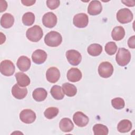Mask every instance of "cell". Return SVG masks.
Here are the masks:
<instances>
[{"label": "cell", "instance_id": "obj_4", "mask_svg": "<svg viewBox=\"0 0 135 135\" xmlns=\"http://www.w3.org/2000/svg\"><path fill=\"white\" fill-rule=\"evenodd\" d=\"M117 19L120 23H128L132 20L133 14L128 8H122L117 12Z\"/></svg>", "mask_w": 135, "mask_h": 135}, {"label": "cell", "instance_id": "obj_29", "mask_svg": "<svg viewBox=\"0 0 135 135\" xmlns=\"http://www.w3.org/2000/svg\"><path fill=\"white\" fill-rule=\"evenodd\" d=\"M59 113V109L56 107H49L47 108L44 112V116L48 119H52L55 117Z\"/></svg>", "mask_w": 135, "mask_h": 135}, {"label": "cell", "instance_id": "obj_36", "mask_svg": "<svg viewBox=\"0 0 135 135\" xmlns=\"http://www.w3.org/2000/svg\"><path fill=\"white\" fill-rule=\"evenodd\" d=\"M121 2L129 7H132L135 5V2L134 1H121Z\"/></svg>", "mask_w": 135, "mask_h": 135}, {"label": "cell", "instance_id": "obj_19", "mask_svg": "<svg viewBox=\"0 0 135 135\" xmlns=\"http://www.w3.org/2000/svg\"><path fill=\"white\" fill-rule=\"evenodd\" d=\"M59 127L63 132H69L73 129L74 124L69 118H64L61 120L59 123Z\"/></svg>", "mask_w": 135, "mask_h": 135}, {"label": "cell", "instance_id": "obj_11", "mask_svg": "<svg viewBox=\"0 0 135 135\" xmlns=\"http://www.w3.org/2000/svg\"><path fill=\"white\" fill-rule=\"evenodd\" d=\"M73 120L75 124L80 127L86 126L89 121L88 116L81 111L76 112L73 114Z\"/></svg>", "mask_w": 135, "mask_h": 135}, {"label": "cell", "instance_id": "obj_15", "mask_svg": "<svg viewBox=\"0 0 135 135\" xmlns=\"http://www.w3.org/2000/svg\"><path fill=\"white\" fill-rule=\"evenodd\" d=\"M12 94L17 99H24L27 94V90L25 87L21 88L18 84H15L12 88Z\"/></svg>", "mask_w": 135, "mask_h": 135}, {"label": "cell", "instance_id": "obj_24", "mask_svg": "<svg viewBox=\"0 0 135 135\" xmlns=\"http://www.w3.org/2000/svg\"><path fill=\"white\" fill-rule=\"evenodd\" d=\"M125 35V31L123 27L119 26L114 27L111 33V36L114 41L121 40Z\"/></svg>", "mask_w": 135, "mask_h": 135}, {"label": "cell", "instance_id": "obj_21", "mask_svg": "<svg viewBox=\"0 0 135 135\" xmlns=\"http://www.w3.org/2000/svg\"><path fill=\"white\" fill-rule=\"evenodd\" d=\"M47 95V91L45 89L42 88H38L35 89L32 93L33 99L37 102L44 101L46 99Z\"/></svg>", "mask_w": 135, "mask_h": 135}, {"label": "cell", "instance_id": "obj_12", "mask_svg": "<svg viewBox=\"0 0 135 135\" xmlns=\"http://www.w3.org/2000/svg\"><path fill=\"white\" fill-rule=\"evenodd\" d=\"M60 72L59 70L56 67H51L46 72V78L47 80L52 83H55L59 80Z\"/></svg>", "mask_w": 135, "mask_h": 135}, {"label": "cell", "instance_id": "obj_10", "mask_svg": "<svg viewBox=\"0 0 135 135\" xmlns=\"http://www.w3.org/2000/svg\"><path fill=\"white\" fill-rule=\"evenodd\" d=\"M57 19L56 16L52 12H48L45 14L42 17L43 25L48 28L54 27L57 23Z\"/></svg>", "mask_w": 135, "mask_h": 135}, {"label": "cell", "instance_id": "obj_35", "mask_svg": "<svg viewBox=\"0 0 135 135\" xmlns=\"http://www.w3.org/2000/svg\"><path fill=\"white\" fill-rule=\"evenodd\" d=\"M22 3L25 6H32L33 5L35 2V1H30V0H24V1H21Z\"/></svg>", "mask_w": 135, "mask_h": 135}, {"label": "cell", "instance_id": "obj_7", "mask_svg": "<svg viewBox=\"0 0 135 135\" xmlns=\"http://www.w3.org/2000/svg\"><path fill=\"white\" fill-rule=\"evenodd\" d=\"M66 57L69 63L72 65H79L82 60V56L79 52L75 50H70L66 52Z\"/></svg>", "mask_w": 135, "mask_h": 135}, {"label": "cell", "instance_id": "obj_28", "mask_svg": "<svg viewBox=\"0 0 135 135\" xmlns=\"http://www.w3.org/2000/svg\"><path fill=\"white\" fill-rule=\"evenodd\" d=\"M35 21V15L32 12L25 13L22 16V22L26 26L32 25Z\"/></svg>", "mask_w": 135, "mask_h": 135}, {"label": "cell", "instance_id": "obj_30", "mask_svg": "<svg viewBox=\"0 0 135 135\" xmlns=\"http://www.w3.org/2000/svg\"><path fill=\"white\" fill-rule=\"evenodd\" d=\"M117 46L115 42H109L107 43L105 46V51L106 53L110 55H112L115 53L117 51Z\"/></svg>", "mask_w": 135, "mask_h": 135}, {"label": "cell", "instance_id": "obj_3", "mask_svg": "<svg viewBox=\"0 0 135 135\" xmlns=\"http://www.w3.org/2000/svg\"><path fill=\"white\" fill-rule=\"evenodd\" d=\"M115 60L119 65L122 66H126L131 60L130 52L128 50L124 47L119 48L115 56Z\"/></svg>", "mask_w": 135, "mask_h": 135}, {"label": "cell", "instance_id": "obj_32", "mask_svg": "<svg viewBox=\"0 0 135 135\" xmlns=\"http://www.w3.org/2000/svg\"><path fill=\"white\" fill-rule=\"evenodd\" d=\"M60 2L58 0H48L46 1V5L51 9L57 8L60 5Z\"/></svg>", "mask_w": 135, "mask_h": 135}, {"label": "cell", "instance_id": "obj_26", "mask_svg": "<svg viewBox=\"0 0 135 135\" xmlns=\"http://www.w3.org/2000/svg\"><path fill=\"white\" fill-rule=\"evenodd\" d=\"M50 92L53 98L56 100H62L64 97L62 89L60 86L56 85H53L51 89Z\"/></svg>", "mask_w": 135, "mask_h": 135}, {"label": "cell", "instance_id": "obj_31", "mask_svg": "<svg viewBox=\"0 0 135 135\" xmlns=\"http://www.w3.org/2000/svg\"><path fill=\"white\" fill-rule=\"evenodd\" d=\"M111 104L112 107L115 109H123L125 106L124 101L122 98H115L111 100Z\"/></svg>", "mask_w": 135, "mask_h": 135}, {"label": "cell", "instance_id": "obj_34", "mask_svg": "<svg viewBox=\"0 0 135 135\" xmlns=\"http://www.w3.org/2000/svg\"><path fill=\"white\" fill-rule=\"evenodd\" d=\"M7 7V3L5 1H0V9L1 12L6 11Z\"/></svg>", "mask_w": 135, "mask_h": 135}, {"label": "cell", "instance_id": "obj_9", "mask_svg": "<svg viewBox=\"0 0 135 135\" xmlns=\"http://www.w3.org/2000/svg\"><path fill=\"white\" fill-rule=\"evenodd\" d=\"M74 25L79 28H84L86 27L89 23V17L85 13H79L76 14L73 17Z\"/></svg>", "mask_w": 135, "mask_h": 135}, {"label": "cell", "instance_id": "obj_22", "mask_svg": "<svg viewBox=\"0 0 135 135\" xmlns=\"http://www.w3.org/2000/svg\"><path fill=\"white\" fill-rule=\"evenodd\" d=\"M62 91L68 97H72L74 96L77 92V89L76 86L70 83H64L62 86Z\"/></svg>", "mask_w": 135, "mask_h": 135}, {"label": "cell", "instance_id": "obj_16", "mask_svg": "<svg viewBox=\"0 0 135 135\" xmlns=\"http://www.w3.org/2000/svg\"><path fill=\"white\" fill-rule=\"evenodd\" d=\"M31 60L26 56H20L17 61L16 65L18 69L22 72L27 71L31 66Z\"/></svg>", "mask_w": 135, "mask_h": 135}, {"label": "cell", "instance_id": "obj_25", "mask_svg": "<svg viewBox=\"0 0 135 135\" xmlns=\"http://www.w3.org/2000/svg\"><path fill=\"white\" fill-rule=\"evenodd\" d=\"M87 51L89 55L93 56H97L101 53L102 51V47L99 44H92L88 46Z\"/></svg>", "mask_w": 135, "mask_h": 135}, {"label": "cell", "instance_id": "obj_23", "mask_svg": "<svg viewBox=\"0 0 135 135\" xmlns=\"http://www.w3.org/2000/svg\"><path fill=\"white\" fill-rule=\"evenodd\" d=\"M132 128L131 122L127 119L120 121L117 126V129L121 133H126L130 131Z\"/></svg>", "mask_w": 135, "mask_h": 135}, {"label": "cell", "instance_id": "obj_18", "mask_svg": "<svg viewBox=\"0 0 135 135\" xmlns=\"http://www.w3.org/2000/svg\"><path fill=\"white\" fill-rule=\"evenodd\" d=\"M14 23L13 16L9 13L4 14L1 18V25L5 28L11 27Z\"/></svg>", "mask_w": 135, "mask_h": 135}, {"label": "cell", "instance_id": "obj_17", "mask_svg": "<svg viewBox=\"0 0 135 135\" xmlns=\"http://www.w3.org/2000/svg\"><path fill=\"white\" fill-rule=\"evenodd\" d=\"M82 73L78 68H71L67 72V78L69 81L72 82L79 81L82 78Z\"/></svg>", "mask_w": 135, "mask_h": 135}, {"label": "cell", "instance_id": "obj_1", "mask_svg": "<svg viewBox=\"0 0 135 135\" xmlns=\"http://www.w3.org/2000/svg\"><path fill=\"white\" fill-rule=\"evenodd\" d=\"M62 41L61 35L57 32L51 31L46 34L44 37V42L49 46L57 47Z\"/></svg>", "mask_w": 135, "mask_h": 135}, {"label": "cell", "instance_id": "obj_6", "mask_svg": "<svg viewBox=\"0 0 135 135\" xmlns=\"http://www.w3.org/2000/svg\"><path fill=\"white\" fill-rule=\"evenodd\" d=\"M15 70V65L11 61L5 60L1 62L0 71L3 75L7 76H11L14 73Z\"/></svg>", "mask_w": 135, "mask_h": 135}, {"label": "cell", "instance_id": "obj_14", "mask_svg": "<svg viewBox=\"0 0 135 135\" xmlns=\"http://www.w3.org/2000/svg\"><path fill=\"white\" fill-rule=\"evenodd\" d=\"M102 6L99 1H92L88 8V12L91 15H97L101 12Z\"/></svg>", "mask_w": 135, "mask_h": 135}, {"label": "cell", "instance_id": "obj_20", "mask_svg": "<svg viewBox=\"0 0 135 135\" xmlns=\"http://www.w3.org/2000/svg\"><path fill=\"white\" fill-rule=\"evenodd\" d=\"M17 83L21 87H26L30 83L29 77L23 72H17L15 74Z\"/></svg>", "mask_w": 135, "mask_h": 135}, {"label": "cell", "instance_id": "obj_27", "mask_svg": "<svg viewBox=\"0 0 135 135\" xmlns=\"http://www.w3.org/2000/svg\"><path fill=\"white\" fill-rule=\"evenodd\" d=\"M93 131L95 135H107L109 132L107 127L100 123L96 124L93 126Z\"/></svg>", "mask_w": 135, "mask_h": 135}, {"label": "cell", "instance_id": "obj_5", "mask_svg": "<svg viewBox=\"0 0 135 135\" xmlns=\"http://www.w3.org/2000/svg\"><path fill=\"white\" fill-rule=\"evenodd\" d=\"M113 66L109 62H103L101 63L98 67V73L99 75L104 78L110 77L113 74Z\"/></svg>", "mask_w": 135, "mask_h": 135}, {"label": "cell", "instance_id": "obj_2", "mask_svg": "<svg viewBox=\"0 0 135 135\" xmlns=\"http://www.w3.org/2000/svg\"><path fill=\"white\" fill-rule=\"evenodd\" d=\"M43 32L41 27L37 25H34L28 28L26 32V36L27 39L33 42L39 41L43 36Z\"/></svg>", "mask_w": 135, "mask_h": 135}, {"label": "cell", "instance_id": "obj_8", "mask_svg": "<svg viewBox=\"0 0 135 135\" xmlns=\"http://www.w3.org/2000/svg\"><path fill=\"white\" fill-rule=\"evenodd\" d=\"M35 113L31 109H24L20 114V120L24 123L30 124L34 122L36 119Z\"/></svg>", "mask_w": 135, "mask_h": 135}, {"label": "cell", "instance_id": "obj_33", "mask_svg": "<svg viewBox=\"0 0 135 135\" xmlns=\"http://www.w3.org/2000/svg\"><path fill=\"white\" fill-rule=\"evenodd\" d=\"M128 44L130 48L134 49L135 48V36L133 35L130 37L128 41Z\"/></svg>", "mask_w": 135, "mask_h": 135}, {"label": "cell", "instance_id": "obj_13", "mask_svg": "<svg viewBox=\"0 0 135 135\" xmlns=\"http://www.w3.org/2000/svg\"><path fill=\"white\" fill-rule=\"evenodd\" d=\"M47 54L42 50L37 49L35 50L32 55V59L33 62L37 64H41L43 63L46 60Z\"/></svg>", "mask_w": 135, "mask_h": 135}]
</instances>
